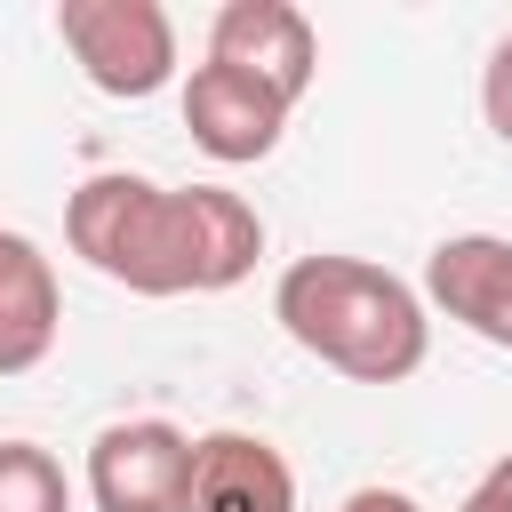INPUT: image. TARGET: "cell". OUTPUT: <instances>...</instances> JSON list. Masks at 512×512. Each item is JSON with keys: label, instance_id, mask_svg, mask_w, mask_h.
Returning a JSON list of instances; mask_svg holds the SVG:
<instances>
[{"label": "cell", "instance_id": "6", "mask_svg": "<svg viewBox=\"0 0 512 512\" xmlns=\"http://www.w3.org/2000/svg\"><path fill=\"white\" fill-rule=\"evenodd\" d=\"M432 312H448L464 336L512 352V240L504 232H448L424 256V288Z\"/></svg>", "mask_w": 512, "mask_h": 512}, {"label": "cell", "instance_id": "10", "mask_svg": "<svg viewBox=\"0 0 512 512\" xmlns=\"http://www.w3.org/2000/svg\"><path fill=\"white\" fill-rule=\"evenodd\" d=\"M0 512H72V480L40 440H0Z\"/></svg>", "mask_w": 512, "mask_h": 512}, {"label": "cell", "instance_id": "7", "mask_svg": "<svg viewBox=\"0 0 512 512\" xmlns=\"http://www.w3.org/2000/svg\"><path fill=\"white\" fill-rule=\"evenodd\" d=\"M208 56L256 72L264 88H280L288 104H304L312 72H320V32L296 0H224L208 24Z\"/></svg>", "mask_w": 512, "mask_h": 512}, {"label": "cell", "instance_id": "9", "mask_svg": "<svg viewBox=\"0 0 512 512\" xmlns=\"http://www.w3.org/2000/svg\"><path fill=\"white\" fill-rule=\"evenodd\" d=\"M56 328H64L56 264L40 256V240L0 232V376L40 368V360L56 352Z\"/></svg>", "mask_w": 512, "mask_h": 512}, {"label": "cell", "instance_id": "5", "mask_svg": "<svg viewBox=\"0 0 512 512\" xmlns=\"http://www.w3.org/2000/svg\"><path fill=\"white\" fill-rule=\"evenodd\" d=\"M288 96L280 88H264L256 72H240V64H192V80H184V128H192V144L208 152V160H224V168H248V160H264L272 144H280V128H288Z\"/></svg>", "mask_w": 512, "mask_h": 512}, {"label": "cell", "instance_id": "2", "mask_svg": "<svg viewBox=\"0 0 512 512\" xmlns=\"http://www.w3.org/2000/svg\"><path fill=\"white\" fill-rule=\"evenodd\" d=\"M272 320L288 328L296 352H312L352 384H400L432 352L424 296L368 256H296L272 288Z\"/></svg>", "mask_w": 512, "mask_h": 512}, {"label": "cell", "instance_id": "8", "mask_svg": "<svg viewBox=\"0 0 512 512\" xmlns=\"http://www.w3.org/2000/svg\"><path fill=\"white\" fill-rule=\"evenodd\" d=\"M184 512H296V472L256 432H208L192 440Z\"/></svg>", "mask_w": 512, "mask_h": 512}, {"label": "cell", "instance_id": "11", "mask_svg": "<svg viewBox=\"0 0 512 512\" xmlns=\"http://www.w3.org/2000/svg\"><path fill=\"white\" fill-rule=\"evenodd\" d=\"M480 120L496 128V144H512V32L488 48V64H480Z\"/></svg>", "mask_w": 512, "mask_h": 512}, {"label": "cell", "instance_id": "12", "mask_svg": "<svg viewBox=\"0 0 512 512\" xmlns=\"http://www.w3.org/2000/svg\"><path fill=\"white\" fill-rule=\"evenodd\" d=\"M456 512H512V456H496V464L472 480V496H464Z\"/></svg>", "mask_w": 512, "mask_h": 512}, {"label": "cell", "instance_id": "1", "mask_svg": "<svg viewBox=\"0 0 512 512\" xmlns=\"http://www.w3.org/2000/svg\"><path fill=\"white\" fill-rule=\"evenodd\" d=\"M64 240L128 296H224L264 256V216L224 184H152L104 168L64 200Z\"/></svg>", "mask_w": 512, "mask_h": 512}, {"label": "cell", "instance_id": "13", "mask_svg": "<svg viewBox=\"0 0 512 512\" xmlns=\"http://www.w3.org/2000/svg\"><path fill=\"white\" fill-rule=\"evenodd\" d=\"M336 512H424V504H416L408 488H352Z\"/></svg>", "mask_w": 512, "mask_h": 512}, {"label": "cell", "instance_id": "4", "mask_svg": "<svg viewBox=\"0 0 512 512\" xmlns=\"http://www.w3.org/2000/svg\"><path fill=\"white\" fill-rule=\"evenodd\" d=\"M192 432L168 416H128L88 440V504L96 512H184Z\"/></svg>", "mask_w": 512, "mask_h": 512}, {"label": "cell", "instance_id": "3", "mask_svg": "<svg viewBox=\"0 0 512 512\" xmlns=\"http://www.w3.org/2000/svg\"><path fill=\"white\" fill-rule=\"evenodd\" d=\"M56 32L96 96L144 104L176 80V16L160 0H64Z\"/></svg>", "mask_w": 512, "mask_h": 512}]
</instances>
